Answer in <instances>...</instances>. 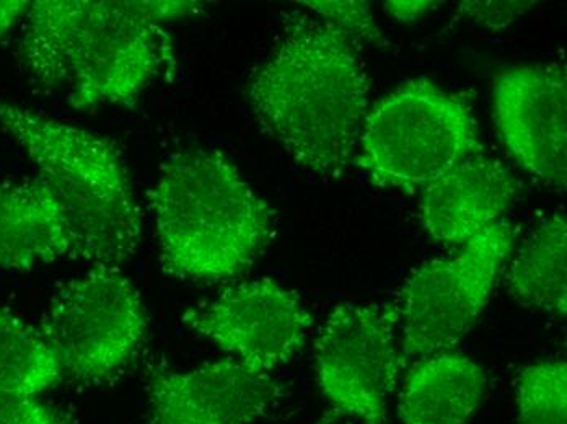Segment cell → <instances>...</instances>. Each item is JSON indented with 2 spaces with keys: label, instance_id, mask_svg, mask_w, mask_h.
Segmentation results:
<instances>
[{
  "label": "cell",
  "instance_id": "6",
  "mask_svg": "<svg viewBox=\"0 0 567 424\" xmlns=\"http://www.w3.org/2000/svg\"><path fill=\"white\" fill-rule=\"evenodd\" d=\"M511 220H496L462 250L427 261L398 298L400 343L406 361L452 351L475 325L515 240Z\"/></svg>",
  "mask_w": 567,
  "mask_h": 424
},
{
  "label": "cell",
  "instance_id": "4",
  "mask_svg": "<svg viewBox=\"0 0 567 424\" xmlns=\"http://www.w3.org/2000/svg\"><path fill=\"white\" fill-rule=\"evenodd\" d=\"M0 127L56 196L71 227V258L113 270L133 260L142 211L112 141L12 103L0 102Z\"/></svg>",
  "mask_w": 567,
  "mask_h": 424
},
{
  "label": "cell",
  "instance_id": "12",
  "mask_svg": "<svg viewBox=\"0 0 567 424\" xmlns=\"http://www.w3.org/2000/svg\"><path fill=\"white\" fill-rule=\"evenodd\" d=\"M518 182L499 161L476 154L424 188L421 219L441 244L463 245L493 226L517 195Z\"/></svg>",
  "mask_w": 567,
  "mask_h": 424
},
{
  "label": "cell",
  "instance_id": "3",
  "mask_svg": "<svg viewBox=\"0 0 567 424\" xmlns=\"http://www.w3.org/2000/svg\"><path fill=\"white\" fill-rule=\"evenodd\" d=\"M165 273L216 282L247 270L272 232V209L234 164L186 151L162 165L148 192Z\"/></svg>",
  "mask_w": 567,
  "mask_h": 424
},
{
  "label": "cell",
  "instance_id": "5",
  "mask_svg": "<svg viewBox=\"0 0 567 424\" xmlns=\"http://www.w3.org/2000/svg\"><path fill=\"white\" fill-rule=\"evenodd\" d=\"M354 158L380 186H427L451 168L483 154L472 106L425 79L406 82L370 110Z\"/></svg>",
  "mask_w": 567,
  "mask_h": 424
},
{
  "label": "cell",
  "instance_id": "18",
  "mask_svg": "<svg viewBox=\"0 0 567 424\" xmlns=\"http://www.w3.org/2000/svg\"><path fill=\"white\" fill-rule=\"evenodd\" d=\"M302 6L309 7L317 15L327 22L334 23L342 31L351 34L354 40L362 44H377L382 46L386 43L382 31L377 27L370 12V3L365 0H302Z\"/></svg>",
  "mask_w": 567,
  "mask_h": 424
},
{
  "label": "cell",
  "instance_id": "17",
  "mask_svg": "<svg viewBox=\"0 0 567 424\" xmlns=\"http://www.w3.org/2000/svg\"><path fill=\"white\" fill-rule=\"evenodd\" d=\"M517 424H567V365L539 361L515 381Z\"/></svg>",
  "mask_w": 567,
  "mask_h": 424
},
{
  "label": "cell",
  "instance_id": "19",
  "mask_svg": "<svg viewBox=\"0 0 567 424\" xmlns=\"http://www.w3.org/2000/svg\"><path fill=\"white\" fill-rule=\"evenodd\" d=\"M535 2L527 0H499V2H476L466 0L460 3L458 17L472 20L476 25L491 31L506 30L522 15L534 9Z\"/></svg>",
  "mask_w": 567,
  "mask_h": 424
},
{
  "label": "cell",
  "instance_id": "21",
  "mask_svg": "<svg viewBox=\"0 0 567 424\" xmlns=\"http://www.w3.org/2000/svg\"><path fill=\"white\" fill-rule=\"evenodd\" d=\"M435 6L437 2H429V0H393V2H385V10L400 22H413Z\"/></svg>",
  "mask_w": 567,
  "mask_h": 424
},
{
  "label": "cell",
  "instance_id": "2",
  "mask_svg": "<svg viewBox=\"0 0 567 424\" xmlns=\"http://www.w3.org/2000/svg\"><path fill=\"white\" fill-rule=\"evenodd\" d=\"M361 46L334 23L297 15L248 84L259 123L315 174H341L358 149L370 92Z\"/></svg>",
  "mask_w": 567,
  "mask_h": 424
},
{
  "label": "cell",
  "instance_id": "20",
  "mask_svg": "<svg viewBox=\"0 0 567 424\" xmlns=\"http://www.w3.org/2000/svg\"><path fill=\"white\" fill-rule=\"evenodd\" d=\"M0 424H69V415L34 396L0 394Z\"/></svg>",
  "mask_w": 567,
  "mask_h": 424
},
{
  "label": "cell",
  "instance_id": "10",
  "mask_svg": "<svg viewBox=\"0 0 567 424\" xmlns=\"http://www.w3.org/2000/svg\"><path fill=\"white\" fill-rule=\"evenodd\" d=\"M496 123L512 157L546 185L567 186V79L561 64L497 75Z\"/></svg>",
  "mask_w": 567,
  "mask_h": 424
},
{
  "label": "cell",
  "instance_id": "11",
  "mask_svg": "<svg viewBox=\"0 0 567 424\" xmlns=\"http://www.w3.org/2000/svg\"><path fill=\"white\" fill-rule=\"evenodd\" d=\"M147 389L145 424H254L282 399L281 384L269 372L235 360L189 371L152 368Z\"/></svg>",
  "mask_w": 567,
  "mask_h": 424
},
{
  "label": "cell",
  "instance_id": "8",
  "mask_svg": "<svg viewBox=\"0 0 567 424\" xmlns=\"http://www.w3.org/2000/svg\"><path fill=\"white\" fill-rule=\"evenodd\" d=\"M318 387L340 416L386 424L406 358L396 303H341L317 334Z\"/></svg>",
  "mask_w": 567,
  "mask_h": 424
},
{
  "label": "cell",
  "instance_id": "14",
  "mask_svg": "<svg viewBox=\"0 0 567 424\" xmlns=\"http://www.w3.org/2000/svg\"><path fill=\"white\" fill-rule=\"evenodd\" d=\"M482 365L454 351L429 354L404 375L398 395L401 424H468L486 395Z\"/></svg>",
  "mask_w": 567,
  "mask_h": 424
},
{
  "label": "cell",
  "instance_id": "22",
  "mask_svg": "<svg viewBox=\"0 0 567 424\" xmlns=\"http://www.w3.org/2000/svg\"><path fill=\"white\" fill-rule=\"evenodd\" d=\"M30 6L27 0H0V38L16 25L23 13L29 12Z\"/></svg>",
  "mask_w": 567,
  "mask_h": 424
},
{
  "label": "cell",
  "instance_id": "9",
  "mask_svg": "<svg viewBox=\"0 0 567 424\" xmlns=\"http://www.w3.org/2000/svg\"><path fill=\"white\" fill-rule=\"evenodd\" d=\"M189 330L213 341L238 363L269 372L302 350L312 317L299 296L272 279L244 282L183 316Z\"/></svg>",
  "mask_w": 567,
  "mask_h": 424
},
{
  "label": "cell",
  "instance_id": "7",
  "mask_svg": "<svg viewBox=\"0 0 567 424\" xmlns=\"http://www.w3.org/2000/svg\"><path fill=\"white\" fill-rule=\"evenodd\" d=\"M40 330L62 374L96 382L134 356L147 332V313L127 276L113 268H93L59 288Z\"/></svg>",
  "mask_w": 567,
  "mask_h": 424
},
{
  "label": "cell",
  "instance_id": "23",
  "mask_svg": "<svg viewBox=\"0 0 567 424\" xmlns=\"http://www.w3.org/2000/svg\"><path fill=\"white\" fill-rule=\"evenodd\" d=\"M328 424H337V423H328Z\"/></svg>",
  "mask_w": 567,
  "mask_h": 424
},
{
  "label": "cell",
  "instance_id": "1",
  "mask_svg": "<svg viewBox=\"0 0 567 424\" xmlns=\"http://www.w3.org/2000/svg\"><path fill=\"white\" fill-rule=\"evenodd\" d=\"M192 0H37L20 43L38 84L68 89L69 105L133 106L175 74L173 40L162 23L198 12Z\"/></svg>",
  "mask_w": 567,
  "mask_h": 424
},
{
  "label": "cell",
  "instance_id": "15",
  "mask_svg": "<svg viewBox=\"0 0 567 424\" xmlns=\"http://www.w3.org/2000/svg\"><path fill=\"white\" fill-rule=\"evenodd\" d=\"M507 291L525 306L566 319L567 220L565 213L543 220L522 244L507 271Z\"/></svg>",
  "mask_w": 567,
  "mask_h": 424
},
{
  "label": "cell",
  "instance_id": "16",
  "mask_svg": "<svg viewBox=\"0 0 567 424\" xmlns=\"http://www.w3.org/2000/svg\"><path fill=\"white\" fill-rule=\"evenodd\" d=\"M62 368L41 330L0 309V394L37 396L62 381Z\"/></svg>",
  "mask_w": 567,
  "mask_h": 424
},
{
  "label": "cell",
  "instance_id": "13",
  "mask_svg": "<svg viewBox=\"0 0 567 424\" xmlns=\"http://www.w3.org/2000/svg\"><path fill=\"white\" fill-rule=\"evenodd\" d=\"M72 257L65 214L47 182L0 183V268L30 271Z\"/></svg>",
  "mask_w": 567,
  "mask_h": 424
}]
</instances>
